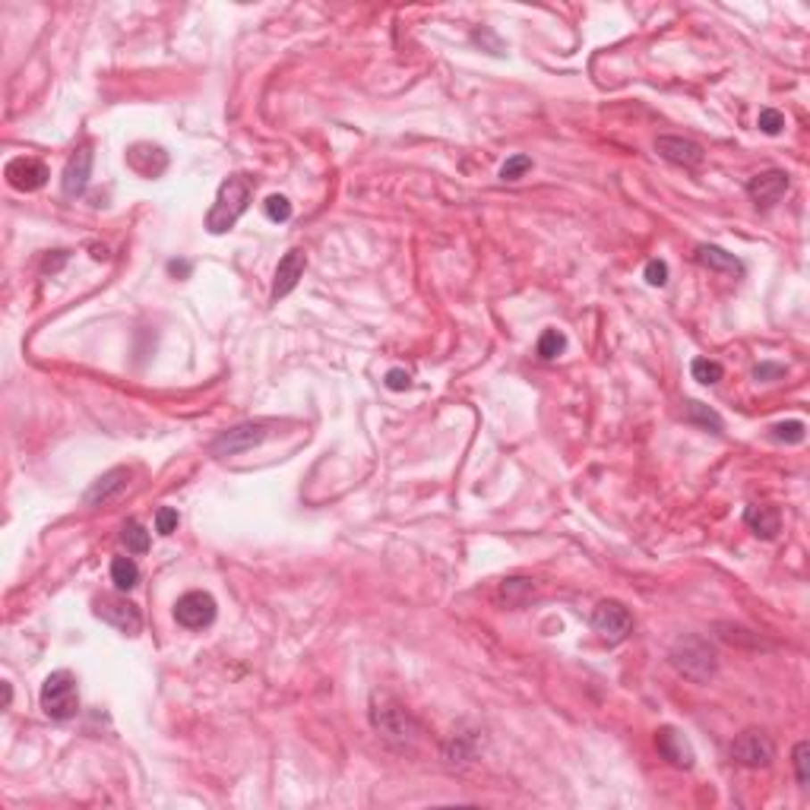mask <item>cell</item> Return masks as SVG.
<instances>
[{"mask_svg":"<svg viewBox=\"0 0 810 810\" xmlns=\"http://www.w3.org/2000/svg\"><path fill=\"white\" fill-rule=\"evenodd\" d=\"M731 760L738 763V766L763 769L776 760V744H772V738H769L766 731L747 728V731H741L731 741Z\"/></svg>","mask_w":810,"mask_h":810,"instance_id":"obj_7","label":"cell"},{"mask_svg":"<svg viewBox=\"0 0 810 810\" xmlns=\"http://www.w3.org/2000/svg\"><path fill=\"white\" fill-rule=\"evenodd\" d=\"M307 270V256L305 250H288V254L279 260L276 266V279H272V301L285 298V295H291L295 291V285L301 282V276H305Z\"/></svg>","mask_w":810,"mask_h":810,"instance_id":"obj_13","label":"cell"},{"mask_svg":"<svg viewBox=\"0 0 810 810\" xmlns=\"http://www.w3.org/2000/svg\"><path fill=\"white\" fill-rule=\"evenodd\" d=\"M127 485H130V472L127 469H108L104 472L98 481H92V488L86 491V504L89 506H102V504H108V500H114L118 494H124L127 491Z\"/></svg>","mask_w":810,"mask_h":810,"instance_id":"obj_16","label":"cell"},{"mask_svg":"<svg viewBox=\"0 0 810 810\" xmlns=\"http://www.w3.org/2000/svg\"><path fill=\"white\" fill-rule=\"evenodd\" d=\"M807 763H810V744L807 741H797L795 744V776H797V785H807L810 782Z\"/></svg>","mask_w":810,"mask_h":810,"instance_id":"obj_29","label":"cell"},{"mask_svg":"<svg viewBox=\"0 0 810 810\" xmlns=\"http://www.w3.org/2000/svg\"><path fill=\"white\" fill-rule=\"evenodd\" d=\"M592 627L608 646H617L633 633V617L627 611V605H621L617 598H605L592 611Z\"/></svg>","mask_w":810,"mask_h":810,"instance_id":"obj_6","label":"cell"},{"mask_svg":"<svg viewBox=\"0 0 810 810\" xmlns=\"http://www.w3.org/2000/svg\"><path fill=\"white\" fill-rule=\"evenodd\" d=\"M772 437L782 440V444H801L807 437V428H804V422H782L772 428Z\"/></svg>","mask_w":810,"mask_h":810,"instance_id":"obj_27","label":"cell"},{"mask_svg":"<svg viewBox=\"0 0 810 810\" xmlns=\"http://www.w3.org/2000/svg\"><path fill=\"white\" fill-rule=\"evenodd\" d=\"M697 263L706 266V270H715V272H731V276H741V272H744L741 260H738L734 254H728V250L715 247V244H699V247H697Z\"/></svg>","mask_w":810,"mask_h":810,"instance_id":"obj_18","label":"cell"},{"mask_svg":"<svg viewBox=\"0 0 810 810\" xmlns=\"http://www.w3.org/2000/svg\"><path fill=\"white\" fill-rule=\"evenodd\" d=\"M646 282L656 285V288H662V285L668 282V263L665 260H649V263H646Z\"/></svg>","mask_w":810,"mask_h":810,"instance_id":"obj_31","label":"cell"},{"mask_svg":"<svg viewBox=\"0 0 810 810\" xmlns=\"http://www.w3.org/2000/svg\"><path fill=\"white\" fill-rule=\"evenodd\" d=\"M529 596H535V580H529V576H510V580L500 582V602L522 605Z\"/></svg>","mask_w":810,"mask_h":810,"instance_id":"obj_20","label":"cell"},{"mask_svg":"<svg viewBox=\"0 0 810 810\" xmlns=\"http://www.w3.org/2000/svg\"><path fill=\"white\" fill-rule=\"evenodd\" d=\"M387 387L389 389H409L412 380H409V374H405V371H399V367H396V371H389V374H387Z\"/></svg>","mask_w":810,"mask_h":810,"instance_id":"obj_33","label":"cell"},{"mask_svg":"<svg viewBox=\"0 0 810 810\" xmlns=\"http://www.w3.org/2000/svg\"><path fill=\"white\" fill-rule=\"evenodd\" d=\"M112 582L118 592H130L139 586V567L133 557H114L112 561Z\"/></svg>","mask_w":810,"mask_h":810,"instance_id":"obj_19","label":"cell"},{"mask_svg":"<svg viewBox=\"0 0 810 810\" xmlns=\"http://www.w3.org/2000/svg\"><path fill=\"white\" fill-rule=\"evenodd\" d=\"M776 377H785V364H769V361H763V364L754 367V380H776Z\"/></svg>","mask_w":810,"mask_h":810,"instance_id":"obj_32","label":"cell"},{"mask_svg":"<svg viewBox=\"0 0 810 810\" xmlns=\"http://www.w3.org/2000/svg\"><path fill=\"white\" fill-rule=\"evenodd\" d=\"M263 209H266V219H270V222H288L291 219V203H288V196H282V194L266 196Z\"/></svg>","mask_w":810,"mask_h":810,"instance_id":"obj_25","label":"cell"},{"mask_svg":"<svg viewBox=\"0 0 810 810\" xmlns=\"http://www.w3.org/2000/svg\"><path fill=\"white\" fill-rule=\"evenodd\" d=\"M567 348V336L561 333V330H545L541 333V339H539V358H545V361H551V358H557V355Z\"/></svg>","mask_w":810,"mask_h":810,"instance_id":"obj_23","label":"cell"},{"mask_svg":"<svg viewBox=\"0 0 810 810\" xmlns=\"http://www.w3.org/2000/svg\"><path fill=\"white\" fill-rule=\"evenodd\" d=\"M744 522L750 526V532L756 539H776L779 529H782V516H779L776 506H747L744 510Z\"/></svg>","mask_w":810,"mask_h":810,"instance_id":"obj_17","label":"cell"},{"mask_svg":"<svg viewBox=\"0 0 810 810\" xmlns=\"http://www.w3.org/2000/svg\"><path fill=\"white\" fill-rule=\"evenodd\" d=\"M656 153L665 162L681 165V168H697V165H703V159H706V155H703V146L693 143V139H684V137H658Z\"/></svg>","mask_w":810,"mask_h":810,"instance_id":"obj_12","label":"cell"},{"mask_svg":"<svg viewBox=\"0 0 810 810\" xmlns=\"http://www.w3.org/2000/svg\"><path fill=\"white\" fill-rule=\"evenodd\" d=\"M656 747H658V754H662L668 763H672V766H678V769H690L693 766V747H690V741H687L684 734L678 731V728H672V725L658 728V731H656Z\"/></svg>","mask_w":810,"mask_h":810,"instance_id":"obj_15","label":"cell"},{"mask_svg":"<svg viewBox=\"0 0 810 810\" xmlns=\"http://www.w3.org/2000/svg\"><path fill=\"white\" fill-rule=\"evenodd\" d=\"M7 180H10V188H16V190H22V194H32V190H42L45 188V180L51 178L48 174V168H45V162H38V159H13V162H7Z\"/></svg>","mask_w":810,"mask_h":810,"instance_id":"obj_11","label":"cell"},{"mask_svg":"<svg viewBox=\"0 0 810 810\" xmlns=\"http://www.w3.org/2000/svg\"><path fill=\"white\" fill-rule=\"evenodd\" d=\"M672 665L678 668L684 678L697 681V684H706L709 678L715 674V668H719V656H715V649L709 646V639L703 637H681L678 643L672 646Z\"/></svg>","mask_w":810,"mask_h":810,"instance_id":"obj_3","label":"cell"},{"mask_svg":"<svg viewBox=\"0 0 810 810\" xmlns=\"http://www.w3.org/2000/svg\"><path fill=\"white\" fill-rule=\"evenodd\" d=\"M789 188H791L789 174L779 171V168H769V171H763V174H756V178L747 180V196L756 203V206L769 209V206H776V203L782 200Z\"/></svg>","mask_w":810,"mask_h":810,"instance_id":"obj_10","label":"cell"},{"mask_svg":"<svg viewBox=\"0 0 810 810\" xmlns=\"http://www.w3.org/2000/svg\"><path fill=\"white\" fill-rule=\"evenodd\" d=\"M168 272H171V276H190V263L188 260H180V263L171 260V263H168Z\"/></svg>","mask_w":810,"mask_h":810,"instance_id":"obj_34","label":"cell"},{"mask_svg":"<svg viewBox=\"0 0 810 810\" xmlns=\"http://www.w3.org/2000/svg\"><path fill=\"white\" fill-rule=\"evenodd\" d=\"M279 422L276 418H256V422H244L235 428L222 430V434L213 440V453L215 456H235V453H247L254 447H260L263 440H270L276 434Z\"/></svg>","mask_w":810,"mask_h":810,"instance_id":"obj_5","label":"cell"},{"mask_svg":"<svg viewBox=\"0 0 810 810\" xmlns=\"http://www.w3.org/2000/svg\"><path fill=\"white\" fill-rule=\"evenodd\" d=\"M526 171H532V159L529 155H510L500 168V180H520Z\"/></svg>","mask_w":810,"mask_h":810,"instance_id":"obj_28","label":"cell"},{"mask_svg":"<svg viewBox=\"0 0 810 810\" xmlns=\"http://www.w3.org/2000/svg\"><path fill=\"white\" fill-rule=\"evenodd\" d=\"M371 722L387 741L399 744V747L415 744L418 734H422V725H418L415 715L402 703H396L393 697H387V693H374V699H371Z\"/></svg>","mask_w":810,"mask_h":810,"instance_id":"obj_2","label":"cell"},{"mask_svg":"<svg viewBox=\"0 0 810 810\" xmlns=\"http://www.w3.org/2000/svg\"><path fill=\"white\" fill-rule=\"evenodd\" d=\"M174 529H178V510H171V506H162V510L155 513V532H159V535H171Z\"/></svg>","mask_w":810,"mask_h":810,"instance_id":"obj_30","label":"cell"},{"mask_svg":"<svg viewBox=\"0 0 810 810\" xmlns=\"http://www.w3.org/2000/svg\"><path fill=\"white\" fill-rule=\"evenodd\" d=\"M10 699H13V690H10V684L4 681V706H10Z\"/></svg>","mask_w":810,"mask_h":810,"instance_id":"obj_35","label":"cell"},{"mask_svg":"<svg viewBox=\"0 0 810 810\" xmlns=\"http://www.w3.org/2000/svg\"><path fill=\"white\" fill-rule=\"evenodd\" d=\"M89 178H92V149L83 146V149H77V153L70 155L67 168H63V178H61L63 196H83L86 188H89Z\"/></svg>","mask_w":810,"mask_h":810,"instance_id":"obj_14","label":"cell"},{"mask_svg":"<svg viewBox=\"0 0 810 810\" xmlns=\"http://www.w3.org/2000/svg\"><path fill=\"white\" fill-rule=\"evenodd\" d=\"M690 377L697 383H703V387H713V383H719L722 377H725V367H722L719 361H713V358H693Z\"/></svg>","mask_w":810,"mask_h":810,"instance_id":"obj_21","label":"cell"},{"mask_svg":"<svg viewBox=\"0 0 810 810\" xmlns=\"http://www.w3.org/2000/svg\"><path fill=\"white\" fill-rule=\"evenodd\" d=\"M687 422H697V424H703V428H713L715 434L722 430V418L715 415L713 409H706L703 402H687Z\"/></svg>","mask_w":810,"mask_h":810,"instance_id":"obj_24","label":"cell"},{"mask_svg":"<svg viewBox=\"0 0 810 810\" xmlns=\"http://www.w3.org/2000/svg\"><path fill=\"white\" fill-rule=\"evenodd\" d=\"M42 709L48 719L54 722H67L79 713V690H77V678L70 672H51L42 684Z\"/></svg>","mask_w":810,"mask_h":810,"instance_id":"obj_4","label":"cell"},{"mask_svg":"<svg viewBox=\"0 0 810 810\" xmlns=\"http://www.w3.org/2000/svg\"><path fill=\"white\" fill-rule=\"evenodd\" d=\"M250 196H254V180L247 174H231L219 184L215 203L206 213V231L209 235H225L229 229H235L238 219L247 213Z\"/></svg>","mask_w":810,"mask_h":810,"instance_id":"obj_1","label":"cell"},{"mask_svg":"<svg viewBox=\"0 0 810 810\" xmlns=\"http://www.w3.org/2000/svg\"><path fill=\"white\" fill-rule=\"evenodd\" d=\"M215 611H219L215 598L196 589V592H188V596H180L174 602V621L180 627H188V630H203V627H209L215 621Z\"/></svg>","mask_w":810,"mask_h":810,"instance_id":"obj_8","label":"cell"},{"mask_svg":"<svg viewBox=\"0 0 810 810\" xmlns=\"http://www.w3.org/2000/svg\"><path fill=\"white\" fill-rule=\"evenodd\" d=\"M96 614L102 617L104 623H112L114 630L124 633V637H137V633L143 630V617H139V611L133 608L127 598H118V596L96 598Z\"/></svg>","mask_w":810,"mask_h":810,"instance_id":"obj_9","label":"cell"},{"mask_svg":"<svg viewBox=\"0 0 810 810\" xmlns=\"http://www.w3.org/2000/svg\"><path fill=\"white\" fill-rule=\"evenodd\" d=\"M121 541H124V547L130 551V555H146V551H149V532H146L137 520L124 522V529H121Z\"/></svg>","mask_w":810,"mask_h":810,"instance_id":"obj_22","label":"cell"},{"mask_svg":"<svg viewBox=\"0 0 810 810\" xmlns=\"http://www.w3.org/2000/svg\"><path fill=\"white\" fill-rule=\"evenodd\" d=\"M756 127H760L766 137H779L785 130V114L776 112V108H763L760 118H756Z\"/></svg>","mask_w":810,"mask_h":810,"instance_id":"obj_26","label":"cell"}]
</instances>
